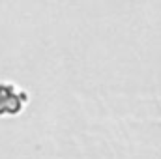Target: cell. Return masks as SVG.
Here are the masks:
<instances>
[{
  "label": "cell",
  "mask_w": 161,
  "mask_h": 159,
  "mask_svg": "<svg viewBox=\"0 0 161 159\" xmlns=\"http://www.w3.org/2000/svg\"><path fill=\"white\" fill-rule=\"evenodd\" d=\"M28 101V94L21 88H17L11 82H0V116L4 114H19L23 112L25 105Z\"/></svg>",
  "instance_id": "1"
}]
</instances>
